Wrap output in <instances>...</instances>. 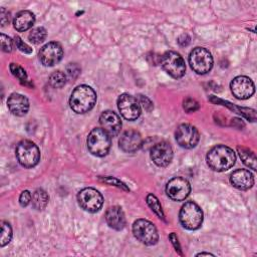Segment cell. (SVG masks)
I'll return each mask as SVG.
<instances>
[{
	"label": "cell",
	"instance_id": "cell-1",
	"mask_svg": "<svg viewBox=\"0 0 257 257\" xmlns=\"http://www.w3.org/2000/svg\"><path fill=\"white\" fill-rule=\"evenodd\" d=\"M236 161L234 151L224 145L213 147L207 154L208 166L216 172H224L232 168Z\"/></svg>",
	"mask_w": 257,
	"mask_h": 257
},
{
	"label": "cell",
	"instance_id": "cell-2",
	"mask_svg": "<svg viewBox=\"0 0 257 257\" xmlns=\"http://www.w3.org/2000/svg\"><path fill=\"white\" fill-rule=\"evenodd\" d=\"M96 102V93L88 85H78L72 91L69 98V105L76 113H85L93 108Z\"/></svg>",
	"mask_w": 257,
	"mask_h": 257
},
{
	"label": "cell",
	"instance_id": "cell-3",
	"mask_svg": "<svg viewBox=\"0 0 257 257\" xmlns=\"http://www.w3.org/2000/svg\"><path fill=\"white\" fill-rule=\"evenodd\" d=\"M16 158L18 163L24 168L35 167L40 160L38 147L29 140H22L16 146Z\"/></svg>",
	"mask_w": 257,
	"mask_h": 257
},
{
	"label": "cell",
	"instance_id": "cell-4",
	"mask_svg": "<svg viewBox=\"0 0 257 257\" xmlns=\"http://www.w3.org/2000/svg\"><path fill=\"white\" fill-rule=\"evenodd\" d=\"M179 219L184 228L197 230L203 223V211L195 202L189 201L182 206Z\"/></svg>",
	"mask_w": 257,
	"mask_h": 257
},
{
	"label": "cell",
	"instance_id": "cell-5",
	"mask_svg": "<svg viewBox=\"0 0 257 257\" xmlns=\"http://www.w3.org/2000/svg\"><path fill=\"white\" fill-rule=\"evenodd\" d=\"M111 145L110 136L102 128H93L87 137V148L88 151L96 157L105 156Z\"/></svg>",
	"mask_w": 257,
	"mask_h": 257
},
{
	"label": "cell",
	"instance_id": "cell-6",
	"mask_svg": "<svg viewBox=\"0 0 257 257\" xmlns=\"http://www.w3.org/2000/svg\"><path fill=\"white\" fill-rule=\"evenodd\" d=\"M191 68L198 74H205L213 67V57L211 52L204 47H195L189 55Z\"/></svg>",
	"mask_w": 257,
	"mask_h": 257
},
{
	"label": "cell",
	"instance_id": "cell-7",
	"mask_svg": "<svg viewBox=\"0 0 257 257\" xmlns=\"http://www.w3.org/2000/svg\"><path fill=\"white\" fill-rule=\"evenodd\" d=\"M133 233L135 237L145 245H155L159 240V234L155 225L146 220L138 219L133 224Z\"/></svg>",
	"mask_w": 257,
	"mask_h": 257
},
{
	"label": "cell",
	"instance_id": "cell-8",
	"mask_svg": "<svg viewBox=\"0 0 257 257\" xmlns=\"http://www.w3.org/2000/svg\"><path fill=\"white\" fill-rule=\"evenodd\" d=\"M160 61L164 70L174 78H181L186 72L185 60L178 52L167 51L162 55Z\"/></svg>",
	"mask_w": 257,
	"mask_h": 257
},
{
	"label": "cell",
	"instance_id": "cell-9",
	"mask_svg": "<svg viewBox=\"0 0 257 257\" xmlns=\"http://www.w3.org/2000/svg\"><path fill=\"white\" fill-rule=\"evenodd\" d=\"M77 201L79 206L90 213L99 211L103 204V198L101 194L93 188H84L77 195Z\"/></svg>",
	"mask_w": 257,
	"mask_h": 257
},
{
	"label": "cell",
	"instance_id": "cell-10",
	"mask_svg": "<svg viewBox=\"0 0 257 257\" xmlns=\"http://www.w3.org/2000/svg\"><path fill=\"white\" fill-rule=\"evenodd\" d=\"M176 141L184 149H193L199 143L200 135L198 130L190 123H182L177 127Z\"/></svg>",
	"mask_w": 257,
	"mask_h": 257
},
{
	"label": "cell",
	"instance_id": "cell-11",
	"mask_svg": "<svg viewBox=\"0 0 257 257\" xmlns=\"http://www.w3.org/2000/svg\"><path fill=\"white\" fill-rule=\"evenodd\" d=\"M117 107L120 114L127 120H135L141 114V105L139 100L127 93H122L118 96Z\"/></svg>",
	"mask_w": 257,
	"mask_h": 257
},
{
	"label": "cell",
	"instance_id": "cell-12",
	"mask_svg": "<svg viewBox=\"0 0 257 257\" xmlns=\"http://www.w3.org/2000/svg\"><path fill=\"white\" fill-rule=\"evenodd\" d=\"M191 192V185L187 179L183 177H175L171 179L166 186V193L173 201L185 200Z\"/></svg>",
	"mask_w": 257,
	"mask_h": 257
},
{
	"label": "cell",
	"instance_id": "cell-13",
	"mask_svg": "<svg viewBox=\"0 0 257 257\" xmlns=\"http://www.w3.org/2000/svg\"><path fill=\"white\" fill-rule=\"evenodd\" d=\"M39 60L45 66L57 64L63 56V49L58 42H48L39 50Z\"/></svg>",
	"mask_w": 257,
	"mask_h": 257
},
{
	"label": "cell",
	"instance_id": "cell-14",
	"mask_svg": "<svg viewBox=\"0 0 257 257\" xmlns=\"http://www.w3.org/2000/svg\"><path fill=\"white\" fill-rule=\"evenodd\" d=\"M231 92L238 99H247L251 97L255 91V86L251 78L244 75L236 76L230 83Z\"/></svg>",
	"mask_w": 257,
	"mask_h": 257
},
{
	"label": "cell",
	"instance_id": "cell-15",
	"mask_svg": "<svg viewBox=\"0 0 257 257\" xmlns=\"http://www.w3.org/2000/svg\"><path fill=\"white\" fill-rule=\"evenodd\" d=\"M151 159L159 167H167L173 159V150L169 143L161 142L151 149Z\"/></svg>",
	"mask_w": 257,
	"mask_h": 257
},
{
	"label": "cell",
	"instance_id": "cell-16",
	"mask_svg": "<svg viewBox=\"0 0 257 257\" xmlns=\"http://www.w3.org/2000/svg\"><path fill=\"white\" fill-rule=\"evenodd\" d=\"M99 123L101 128L110 137L118 135L121 128L120 117L112 110H105L99 116Z\"/></svg>",
	"mask_w": 257,
	"mask_h": 257
},
{
	"label": "cell",
	"instance_id": "cell-17",
	"mask_svg": "<svg viewBox=\"0 0 257 257\" xmlns=\"http://www.w3.org/2000/svg\"><path fill=\"white\" fill-rule=\"evenodd\" d=\"M118 144L120 150L124 153H135L141 149L143 139L139 132L130 130L121 135Z\"/></svg>",
	"mask_w": 257,
	"mask_h": 257
},
{
	"label": "cell",
	"instance_id": "cell-18",
	"mask_svg": "<svg viewBox=\"0 0 257 257\" xmlns=\"http://www.w3.org/2000/svg\"><path fill=\"white\" fill-rule=\"evenodd\" d=\"M230 182L239 190H248L254 185V177L249 170L239 169L231 174Z\"/></svg>",
	"mask_w": 257,
	"mask_h": 257
},
{
	"label": "cell",
	"instance_id": "cell-19",
	"mask_svg": "<svg viewBox=\"0 0 257 257\" xmlns=\"http://www.w3.org/2000/svg\"><path fill=\"white\" fill-rule=\"evenodd\" d=\"M7 105L9 110L17 116L25 115L29 109V101L27 97L16 92L10 94L7 100Z\"/></svg>",
	"mask_w": 257,
	"mask_h": 257
},
{
	"label": "cell",
	"instance_id": "cell-20",
	"mask_svg": "<svg viewBox=\"0 0 257 257\" xmlns=\"http://www.w3.org/2000/svg\"><path fill=\"white\" fill-rule=\"evenodd\" d=\"M105 221L107 225L114 230H121L125 226V217L122 209L118 206L109 207L105 212Z\"/></svg>",
	"mask_w": 257,
	"mask_h": 257
},
{
	"label": "cell",
	"instance_id": "cell-21",
	"mask_svg": "<svg viewBox=\"0 0 257 257\" xmlns=\"http://www.w3.org/2000/svg\"><path fill=\"white\" fill-rule=\"evenodd\" d=\"M35 22V16L31 11L23 10L16 14L13 20L14 28L17 31H26L33 26Z\"/></svg>",
	"mask_w": 257,
	"mask_h": 257
},
{
	"label": "cell",
	"instance_id": "cell-22",
	"mask_svg": "<svg viewBox=\"0 0 257 257\" xmlns=\"http://www.w3.org/2000/svg\"><path fill=\"white\" fill-rule=\"evenodd\" d=\"M49 201V197L47 193L42 189H36L32 194V206L34 209L40 211L43 210Z\"/></svg>",
	"mask_w": 257,
	"mask_h": 257
},
{
	"label": "cell",
	"instance_id": "cell-23",
	"mask_svg": "<svg viewBox=\"0 0 257 257\" xmlns=\"http://www.w3.org/2000/svg\"><path fill=\"white\" fill-rule=\"evenodd\" d=\"M238 154L241 158V160L243 161V163L249 167L250 169L256 171V157H255V154L250 151L249 149L247 148H244V147H238Z\"/></svg>",
	"mask_w": 257,
	"mask_h": 257
},
{
	"label": "cell",
	"instance_id": "cell-24",
	"mask_svg": "<svg viewBox=\"0 0 257 257\" xmlns=\"http://www.w3.org/2000/svg\"><path fill=\"white\" fill-rule=\"evenodd\" d=\"M49 84L54 88H60L66 83V75L64 72L57 70L50 74L48 78Z\"/></svg>",
	"mask_w": 257,
	"mask_h": 257
},
{
	"label": "cell",
	"instance_id": "cell-25",
	"mask_svg": "<svg viewBox=\"0 0 257 257\" xmlns=\"http://www.w3.org/2000/svg\"><path fill=\"white\" fill-rule=\"evenodd\" d=\"M46 34V29L44 27H36L31 30L28 35V39L34 44H39L45 40Z\"/></svg>",
	"mask_w": 257,
	"mask_h": 257
},
{
	"label": "cell",
	"instance_id": "cell-26",
	"mask_svg": "<svg viewBox=\"0 0 257 257\" xmlns=\"http://www.w3.org/2000/svg\"><path fill=\"white\" fill-rule=\"evenodd\" d=\"M1 238H0V246L4 247L7 245L12 238V229L9 223L7 222H2L1 223Z\"/></svg>",
	"mask_w": 257,
	"mask_h": 257
},
{
	"label": "cell",
	"instance_id": "cell-27",
	"mask_svg": "<svg viewBox=\"0 0 257 257\" xmlns=\"http://www.w3.org/2000/svg\"><path fill=\"white\" fill-rule=\"evenodd\" d=\"M147 203H148L149 207L155 212V214H157L160 218L164 219V213L162 210V206L160 204V201L158 200V198L155 195L149 194L147 196Z\"/></svg>",
	"mask_w": 257,
	"mask_h": 257
},
{
	"label": "cell",
	"instance_id": "cell-28",
	"mask_svg": "<svg viewBox=\"0 0 257 257\" xmlns=\"http://www.w3.org/2000/svg\"><path fill=\"white\" fill-rule=\"evenodd\" d=\"M9 68H10V71H11V73L15 76V77H17L20 81H27V73H26V71L24 70V68L23 67H21L19 64H17V63H11L10 64V66H9Z\"/></svg>",
	"mask_w": 257,
	"mask_h": 257
},
{
	"label": "cell",
	"instance_id": "cell-29",
	"mask_svg": "<svg viewBox=\"0 0 257 257\" xmlns=\"http://www.w3.org/2000/svg\"><path fill=\"white\" fill-rule=\"evenodd\" d=\"M183 107L187 112H194L199 108V103L194 98L187 97L183 102Z\"/></svg>",
	"mask_w": 257,
	"mask_h": 257
},
{
	"label": "cell",
	"instance_id": "cell-30",
	"mask_svg": "<svg viewBox=\"0 0 257 257\" xmlns=\"http://www.w3.org/2000/svg\"><path fill=\"white\" fill-rule=\"evenodd\" d=\"M1 48L4 52H11L13 48V41L10 37L1 33Z\"/></svg>",
	"mask_w": 257,
	"mask_h": 257
},
{
	"label": "cell",
	"instance_id": "cell-31",
	"mask_svg": "<svg viewBox=\"0 0 257 257\" xmlns=\"http://www.w3.org/2000/svg\"><path fill=\"white\" fill-rule=\"evenodd\" d=\"M15 44H16V47L23 53H31L32 52V48L30 46H28L24 41H22V39L19 37V36H16L15 37Z\"/></svg>",
	"mask_w": 257,
	"mask_h": 257
},
{
	"label": "cell",
	"instance_id": "cell-32",
	"mask_svg": "<svg viewBox=\"0 0 257 257\" xmlns=\"http://www.w3.org/2000/svg\"><path fill=\"white\" fill-rule=\"evenodd\" d=\"M102 181H103L104 183L109 184V185H113V186H116V187H118V188H121V189L124 190V191H128V188H127L122 182H120L119 180H117V179H115V178H113V177H105V178L102 179Z\"/></svg>",
	"mask_w": 257,
	"mask_h": 257
},
{
	"label": "cell",
	"instance_id": "cell-33",
	"mask_svg": "<svg viewBox=\"0 0 257 257\" xmlns=\"http://www.w3.org/2000/svg\"><path fill=\"white\" fill-rule=\"evenodd\" d=\"M32 200V196L30 194L29 191L25 190L23 191L20 196H19V204L22 206V207H26Z\"/></svg>",
	"mask_w": 257,
	"mask_h": 257
},
{
	"label": "cell",
	"instance_id": "cell-34",
	"mask_svg": "<svg viewBox=\"0 0 257 257\" xmlns=\"http://www.w3.org/2000/svg\"><path fill=\"white\" fill-rule=\"evenodd\" d=\"M66 70H67L68 75L71 76V77H76L79 74V72H80V68L75 63H69L66 66Z\"/></svg>",
	"mask_w": 257,
	"mask_h": 257
},
{
	"label": "cell",
	"instance_id": "cell-35",
	"mask_svg": "<svg viewBox=\"0 0 257 257\" xmlns=\"http://www.w3.org/2000/svg\"><path fill=\"white\" fill-rule=\"evenodd\" d=\"M0 19H1V25L5 26L10 22V12L7 11L5 8H1L0 12Z\"/></svg>",
	"mask_w": 257,
	"mask_h": 257
},
{
	"label": "cell",
	"instance_id": "cell-36",
	"mask_svg": "<svg viewBox=\"0 0 257 257\" xmlns=\"http://www.w3.org/2000/svg\"><path fill=\"white\" fill-rule=\"evenodd\" d=\"M141 97H140V101H141V103L143 104V107L146 109V110H148V111H150L152 108H153V103L151 102V100L148 98V97H146V96H144V95H140Z\"/></svg>",
	"mask_w": 257,
	"mask_h": 257
},
{
	"label": "cell",
	"instance_id": "cell-37",
	"mask_svg": "<svg viewBox=\"0 0 257 257\" xmlns=\"http://www.w3.org/2000/svg\"><path fill=\"white\" fill-rule=\"evenodd\" d=\"M169 237H170V239H171V241H172V244L174 245L176 251H178V253H179L180 255H182V251H181V247H180V244H179L177 235H176L175 233H171Z\"/></svg>",
	"mask_w": 257,
	"mask_h": 257
},
{
	"label": "cell",
	"instance_id": "cell-38",
	"mask_svg": "<svg viewBox=\"0 0 257 257\" xmlns=\"http://www.w3.org/2000/svg\"><path fill=\"white\" fill-rule=\"evenodd\" d=\"M190 36L187 35V34H182L179 38H178V42L181 46H187L189 43H190Z\"/></svg>",
	"mask_w": 257,
	"mask_h": 257
},
{
	"label": "cell",
	"instance_id": "cell-39",
	"mask_svg": "<svg viewBox=\"0 0 257 257\" xmlns=\"http://www.w3.org/2000/svg\"><path fill=\"white\" fill-rule=\"evenodd\" d=\"M203 255H207V256H209V255H213V254H211V253H207V252H201V253H198V254H197V256H203Z\"/></svg>",
	"mask_w": 257,
	"mask_h": 257
}]
</instances>
